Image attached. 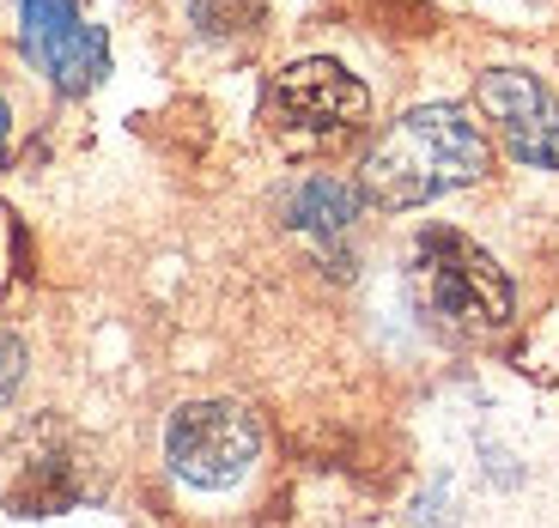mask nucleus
Wrapping results in <instances>:
<instances>
[{
	"instance_id": "obj_10",
	"label": "nucleus",
	"mask_w": 559,
	"mask_h": 528,
	"mask_svg": "<svg viewBox=\"0 0 559 528\" xmlns=\"http://www.w3.org/2000/svg\"><path fill=\"white\" fill-rule=\"evenodd\" d=\"M19 383H25V347H19V334L0 328V407L19 395Z\"/></svg>"
},
{
	"instance_id": "obj_8",
	"label": "nucleus",
	"mask_w": 559,
	"mask_h": 528,
	"mask_svg": "<svg viewBox=\"0 0 559 528\" xmlns=\"http://www.w3.org/2000/svg\"><path fill=\"white\" fill-rule=\"evenodd\" d=\"M353 189H341V182L329 177H310L293 189V201H286V219H293V231H310V237H341L353 225Z\"/></svg>"
},
{
	"instance_id": "obj_7",
	"label": "nucleus",
	"mask_w": 559,
	"mask_h": 528,
	"mask_svg": "<svg viewBox=\"0 0 559 528\" xmlns=\"http://www.w3.org/2000/svg\"><path fill=\"white\" fill-rule=\"evenodd\" d=\"M25 43L68 92L92 85V73L104 68V37L73 19L68 0H25Z\"/></svg>"
},
{
	"instance_id": "obj_2",
	"label": "nucleus",
	"mask_w": 559,
	"mask_h": 528,
	"mask_svg": "<svg viewBox=\"0 0 559 528\" xmlns=\"http://www.w3.org/2000/svg\"><path fill=\"white\" fill-rule=\"evenodd\" d=\"M407 279H414L419 310L432 322H444V328H456V334H499L504 322H511V304H518L504 267L462 231H426L419 237Z\"/></svg>"
},
{
	"instance_id": "obj_6",
	"label": "nucleus",
	"mask_w": 559,
	"mask_h": 528,
	"mask_svg": "<svg viewBox=\"0 0 559 528\" xmlns=\"http://www.w3.org/2000/svg\"><path fill=\"white\" fill-rule=\"evenodd\" d=\"M475 104L499 128L504 153L523 165L559 170V98L523 68H487L475 85Z\"/></svg>"
},
{
	"instance_id": "obj_4",
	"label": "nucleus",
	"mask_w": 559,
	"mask_h": 528,
	"mask_svg": "<svg viewBox=\"0 0 559 528\" xmlns=\"http://www.w3.org/2000/svg\"><path fill=\"white\" fill-rule=\"evenodd\" d=\"M165 449H170V468L189 480V487H238L243 473L255 468L262 456V425L243 401H189L177 407L165 431Z\"/></svg>"
},
{
	"instance_id": "obj_1",
	"label": "nucleus",
	"mask_w": 559,
	"mask_h": 528,
	"mask_svg": "<svg viewBox=\"0 0 559 528\" xmlns=\"http://www.w3.org/2000/svg\"><path fill=\"white\" fill-rule=\"evenodd\" d=\"M492 170V153L480 128L456 110V104H419L402 122H390V134L365 153L359 189L365 201H378L390 213L426 207V201L468 189Z\"/></svg>"
},
{
	"instance_id": "obj_5",
	"label": "nucleus",
	"mask_w": 559,
	"mask_h": 528,
	"mask_svg": "<svg viewBox=\"0 0 559 528\" xmlns=\"http://www.w3.org/2000/svg\"><path fill=\"white\" fill-rule=\"evenodd\" d=\"M365 116H371V92L341 61H293L267 85V122L298 146L347 140Z\"/></svg>"
},
{
	"instance_id": "obj_9",
	"label": "nucleus",
	"mask_w": 559,
	"mask_h": 528,
	"mask_svg": "<svg viewBox=\"0 0 559 528\" xmlns=\"http://www.w3.org/2000/svg\"><path fill=\"white\" fill-rule=\"evenodd\" d=\"M189 13L207 31H243L255 19V0H189Z\"/></svg>"
},
{
	"instance_id": "obj_3",
	"label": "nucleus",
	"mask_w": 559,
	"mask_h": 528,
	"mask_svg": "<svg viewBox=\"0 0 559 528\" xmlns=\"http://www.w3.org/2000/svg\"><path fill=\"white\" fill-rule=\"evenodd\" d=\"M92 492L85 449L61 419H31L13 431V444L0 449V504L13 516H56Z\"/></svg>"
}]
</instances>
